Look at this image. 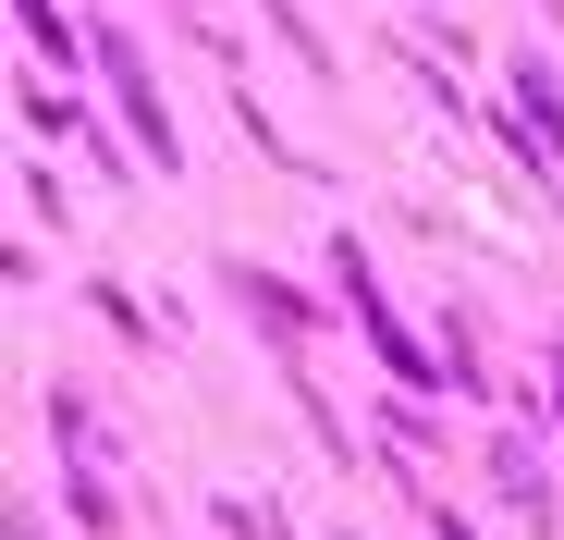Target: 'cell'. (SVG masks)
<instances>
[{
  "label": "cell",
  "mask_w": 564,
  "mask_h": 540,
  "mask_svg": "<svg viewBox=\"0 0 564 540\" xmlns=\"http://www.w3.org/2000/svg\"><path fill=\"white\" fill-rule=\"evenodd\" d=\"M332 283L356 295V332L381 344V369H393V381H430V344H417V332H405V320L381 307V283H368V258H356V246H332Z\"/></svg>",
  "instance_id": "6da1fadb"
},
{
  "label": "cell",
  "mask_w": 564,
  "mask_h": 540,
  "mask_svg": "<svg viewBox=\"0 0 564 540\" xmlns=\"http://www.w3.org/2000/svg\"><path fill=\"white\" fill-rule=\"evenodd\" d=\"M516 123H528V160L564 172V99H552V74H540V62H516Z\"/></svg>",
  "instance_id": "7a4b0ae2"
},
{
  "label": "cell",
  "mask_w": 564,
  "mask_h": 540,
  "mask_svg": "<svg viewBox=\"0 0 564 540\" xmlns=\"http://www.w3.org/2000/svg\"><path fill=\"white\" fill-rule=\"evenodd\" d=\"M111 99H123V111H135V148H148V160H160V172H172V123H160V86H148V74H135V50H123V37H111Z\"/></svg>",
  "instance_id": "3957f363"
},
{
  "label": "cell",
  "mask_w": 564,
  "mask_h": 540,
  "mask_svg": "<svg viewBox=\"0 0 564 540\" xmlns=\"http://www.w3.org/2000/svg\"><path fill=\"white\" fill-rule=\"evenodd\" d=\"M234 307H246V320H270V344H307V295H282L270 270H234Z\"/></svg>",
  "instance_id": "277c9868"
},
{
  "label": "cell",
  "mask_w": 564,
  "mask_h": 540,
  "mask_svg": "<svg viewBox=\"0 0 564 540\" xmlns=\"http://www.w3.org/2000/svg\"><path fill=\"white\" fill-rule=\"evenodd\" d=\"M13 13H25V37H37V50H50V62H62V50H74V25H62V13H50V0H13Z\"/></svg>",
  "instance_id": "5b68a950"
}]
</instances>
